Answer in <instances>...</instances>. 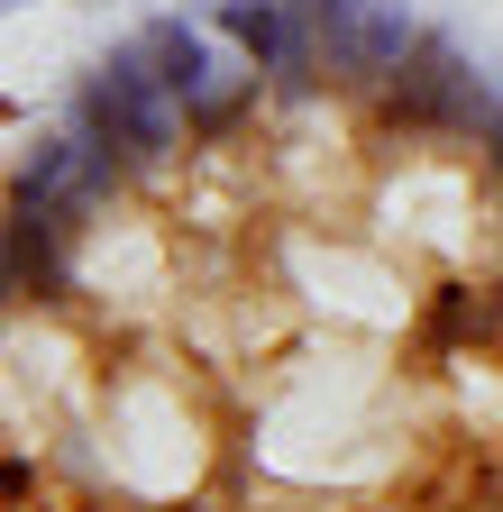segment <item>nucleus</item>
Returning <instances> with one entry per match:
<instances>
[{
  "label": "nucleus",
  "mask_w": 503,
  "mask_h": 512,
  "mask_svg": "<svg viewBox=\"0 0 503 512\" xmlns=\"http://www.w3.org/2000/svg\"><path fill=\"white\" fill-rule=\"evenodd\" d=\"M65 119L83 128V138H101V147H119L138 165V183H156L183 147H193V119H183V101L165 92V74H156V55H147V37H119L92 74L74 83V101H65Z\"/></svg>",
  "instance_id": "nucleus-1"
},
{
  "label": "nucleus",
  "mask_w": 503,
  "mask_h": 512,
  "mask_svg": "<svg viewBox=\"0 0 503 512\" xmlns=\"http://www.w3.org/2000/svg\"><path fill=\"white\" fill-rule=\"evenodd\" d=\"M211 28L229 37V55H247L266 74V92H321V64H311V37H302V10L293 0H211Z\"/></svg>",
  "instance_id": "nucleus-2"
},
{
  "label": "nucleus",
  "mask_w": 503,
  "mask_h": 512,
  "mask_svg": "<svg viewBox=\"0 0 503 512\" xmlns=\"http://www.w3.org/2000/svg\"><path fill=\"white\" fill-rule=\"evenodd\" d=\"M74 220L10 202V302H65L74 293Z\"/></svg>",
  "instance_id": "nucleus-3"
},
{
  "label": "nucleus",
  "mask_w": 503,
  "mask_h": 512,
  "mask_svg": "<svg viewBox=\"0 0 503 512\" xmlns=\"http://www.w3.org/2000/svg\"><path fill=\"white\" fill-rule=\"evenodd\" d=\"M293 10H302V37H311L321 83H339L357 101L366 92V0H293Z\"/></svg>",
  "instance_id": "nucleus-4"
},
{
  "label": "nucleus",
  "mask_w": 503,
  "mask_h": 512,
  "mask_svg": "<svg viewBox=\"0 0 503 512\" xmlns=\"http://www.w3.org/2000/svg\"><path fill=\"white\" fill-rule=\"evenodd\" d=\"M421 37H430V28H421L412 0H366V92L385 83V74H403ZM366 92H357V101H366Z\"/></svg>",
  "instance_id": "nucleus-5"
},
{
  "label": "nucleus",
  "mask_w": 503,
  "mask_h": 512,
  "mask_svg": "<svg viewBox=\"0 0 503 512\" xmlns=\"http://www.w3.org/2000/svg\"><path fill=\"white\" fill-rule=\"evenodd\" d=\"M476 174L503 192V110H494V128H485V138H476Z\"/></svg>",
  "instance_id": "nucleus-6"
},
{
  "label": "nucleus",
  "mask_w": 503,
  "mask_h": 512,
  "mask_svg": "<svg viewBox=\"0 0 503 512\" xmlns=\"http://www.w3.org/2000/svg\"><path fill=\"white\" fill-rule=\"evenodd\" d=\"M10 10H37V0H10Z\"/></svg>",
  "instance_id": "nucleus-7"
}]
</instances>
